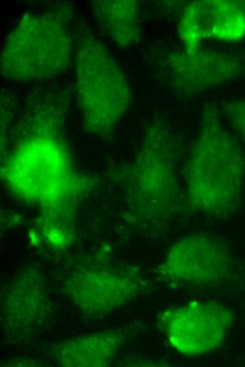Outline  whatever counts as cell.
<instances>
[{
	"instance_id": "obj_11",
	"label": "cell",
	"mask_w": 245,
	"mask_h": 367,
	"mask_svg": "<svg viewBox=\"0 0 245 367\" xmlns=\"http://www.w3.org/2000/svg\"><path fill=\"white\" fill-rule=\"evenodd\" d=\"M225 112L232 128L245 144V99L230 102Z\"/></svg>"
},
{
	"instance_id": "obj_4",
	"label": "cell",
	"mask_w": 245,
	"mask_h": 367,
	"mask_svg": "<svg viewBox=\"0 0 245 367\" xmlns=\"http://www.w3.org/2000/svg\"><path fill=\"white\" fill-rule=\"evenodd\" d=\"M235 268L229 244L220 238L202 233L187 235L175 242L165 258L163 269L176 285L198 288L220 283Z\"/></svg>"
},
{
	"instance_id": "obj_9",
	"label": "cell",
	"mask_w": 245,
	"mask_h": 367,
	"mask_svg": "<svg viewBox=\"0 0 245 367\" xmlns=\"http://www.w3.org/2000/svg\"><path fill=\"white\" fill-rule=\"evenodd\" d=\"M141 155L147 195L165 206H173L178 195V159L173 139L165 131L153 136Z\"/></svg>"
},
{
	"instance_id": "obj_1",
	"label": "cell",
	"mask_w": 245,
	"mask_h": 367,
	"mask_svg": "<svg viewBox=\"0 0 245 367\" xmlns=\"http://www.w3.org/2000/svg\"><path fill=\"white\" fill-rule=\"evenodd\" d=\"M191 205L225 217L237 207L245 184V155L235 138L213 116L203 121L186 165Z\"/></svg>"
},
{
	"instance_id": "obj_10",
	"label": "cell",
	"mask_w": 245,
	"mask_h": 367,
	"mask_svg": "<svg viewBox=\"0 0 245 367\" xmlns=\"http://www.w3.org/2000/svg\"><path fill=\"white\" fill-rule=\"evenodd\" d=\"M92 12L109 37L120 46H130L140 37L138 8L134 1H94Z\"/></svg>"
},
{
	"instance_id": "obj_2",
	"label": "cell",
	"mask_w": 245,
	"mask_h": 367,
	"mask_svg": "<svg viewBox=\"0 0 245 367\" xmlns=\"http://www.w3.org/2000/svg\"><path fill=\"white\" fill-rule=\"evenodd\" d=\"M71 39L65 25L48 15L30 13L12 28L1 56L2 75L25 81L55 76L68 64Z\"/></svg>"
},
{
	"instance_id": "obj_8",
	"label": "cell",
	"mask_w": 245,
	"mask_h": 367,
	"mask_svg": "<svg viewBox=\"0 0 245 367\" xmlns=\"http://www.w3.org/2000/svg\"><path fill=\"white\" fill-rule=\"evenodd\" d=\"M241 64L234 55L220 50H185L172 59L177 87L188 93L213 88L237 78Z\"/></svg>"
},
{
	"instance_id": "obj_7",
	"label": "cell",
	"mask_w": 245,
	"mask_h": 367,
	"mask_svg": "<svg viewBox=\"0 0 245 367\" xmlns=\"http://www.w3.org/2000/svg\"><path fill=\"white\" fill-rule=\"evenodd\" d=\"M179 37L185 50L199 47L204 40L234 42L245 37V8L233 1H199L187 6Z\"/></svg>"
},
{
	"instance_id": "obj_6",
	"label": "cell",
	"mask_w": 245,
	"mask_h": 367,
	"mask_svg": "<svg viewBox=\"0 0 245 367\" xmlns=\"http://www.w3.org/2000/svg\"><path fill=\"white\" fill-rule=\"evenodd\" d=\"M65 155L58 143L49 138L26 141L10 161L13 184L23 195H58L66 180Z\"/></svg>"
},
{
	"instance_id": "obj_3",
	"label": "cell",
	"mask_w": 245,
	"mask_h": 367,
	"mask_svg": "<svg viewBox=\"0 0 245 367\" xmlns=\"http://www.w3.org/2000/svg\"><path fill=\"white\" fill-rule=\"evenodd\" d=\"M75 73L77 99L88 126L96 131L111 129L130 100L121 68L99 40L89 37L79 46Z\"/></svg>"
},
{
	"instance_id": "obj_5",
	"label": "cell",
	"mask_w": 245,
	"mask_h": 367,
	"mask_svg": "<svg viewBox=\"0 0 245 367\" xmlns=\"http://www.w3.org/2000/svg\"><path fill=\"white\" fill-rule=\"evenodd\" d=\"M232 319V313L222 303L191 301L166 311L162 328L175 351L198 356L213 352L222 345Z\"/></svg>"
}]
</instances>
